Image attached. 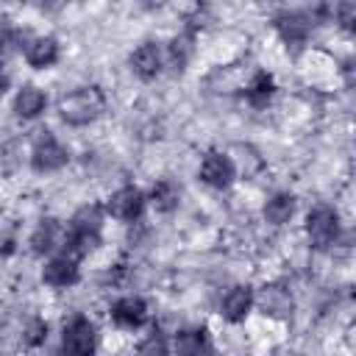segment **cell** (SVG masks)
Returning <instances> with one entry per match:
<instances>
[{
  "label": "cell",
  "instance_id": "cell-1",
  "mask_svg": "<svg viewBox=\"0 0 356 356\" xmlns=\"http://www.w3.org/2000/svg\"><path fill=\"white\" fill-rule=\"evenodd\" d=\"M106 203H83L72 211L67 220V236H64V253L83 259L92 250L103 245V225H106Z\"/></svg>",
  "mask_w": 356,
  "mask_h": 356
},
{
  "label": "cell",
  "instance_id": "cell-2",
  "mask_svg": "<svg viewBox=\"0 0 356 356\" xmlns=\"http://www.w3.org/2000/svg\"><path fill=\"white\" fill-rule=\"evenodd\" d=\"M106 111V92L95 83L78 86L72 92H64L56 103V114L70 128H86L95 120H100Z\"/></svg>",
  "mask_w": 356,
  "mask_h": 356
},
{
  "label": "cell",
  "instance_id": "cell-3",
  "mask_svg": "<svg viewBox=\"0 0 356 356\" xmlns=\"http://www.w3.org/2000/svg\"><path fill=\"white\" fill-rule=\"evenodd\" d=\"M323 17H331V8H323V6L320 8H284L273 17V28L286 47L300 50L309 42L317 19Z\"/></svg>",
  "mask_w": 356,
  "mask_h": 356
},
{
  "label": "cell",
  "instance_id": "cell-4",
  "mask_svg": "<svg viewBox=\"0 0 356 356\" xmlns=\"http://www.w3.org/2000/svg\"><path fill=\"white\" fill-rule=\"evenodd\" d=\"M303 234L306 242L314 250H328L331 245H337L339 234H342V222H339V211L328 203H317L306 211L303 217Z\"/></svg>",
  "mask_w": 356,
  "mask_h": 356
},
{
  "label": "cell",
  "instance_id": "cell-5",
  "mask_svg": "<svg viewBox=\"0 0 356 356\" xmlns=\"http://www.w3.org/2000/svg\"><path fill=\"white\" fill-rule=\"evenodd\" d=\"M97 353V325L86 314H70L61 325L58 356H95Z\"/></svg>",
  "mask_w": 356,
  "mask_h": 356
},
{
  "label": "cell",
  "instance_id": "cell-6",
  "mask_svg": "<svg viewBox=\"0 0 356 356\" xmlns=\"http://www.w3.org/2000/svg\"><path fill=\"white\" fill-rule=\"evenodd\" d=\"M28 164L33 172L39 175H47V172H58L70 164V147L53 134V131H39L31 142V150H28Z\"/></svg>",
  "mask_w": 356,
  "mask_h": 356
},
{
  "label": "cell",
  "instance_id": "cell-7",
  "mask_svg": "<svg viewBox=\"0 0 356 356\" xmlns=\"http://www.w3.org/2000/svg\"><path fill=\"white\" fill-rule=\"evenodd\" d=\"M147 206H150L147 192H142L134 184H122L106 197V214L117 222H125V225H136Z\"/></svg>",
  "mask_w": 356,
  "mask_h": 356
},
{
  "label": "cell",
  "instance_id": "cell-8",
  "mask_svg": "<svg viewBox=\"0 0 356 356\" xmlns=\"http://www.w3.org/2000/svg\"><path fill=\"white\" fill-rule=\"evenodd\" d=\"M236 175H239V167H236L234 156L225 153V150H209V153L200 159L197 178H200L209 189H217V192L231 189L234 181H236Z\"/></svg>",
  "mask_w": 356,
  "mask_h": 356
},
{
  "label": "cell",
  "instance_id": "cell-9",
  "mask_svg": "<svg viewBox=\"0 0 356 356\" xmlns=\"http://www.w3.org/2000/svg\"><path fill=\"white\" fill-rule=\"evenodd\" d=\"M108 320L120 331H139L150 320V306L142 295H120L108 303Z\"/></svg>",
  "mask_w": 356,
  "mask_h": 356
},
{
  "label": "cell",
  "instance_id": "cell-10",
  "mask_svg": "<svg viewBox=\"0 0 356 356\" xmlns=\"http://www.w3.org/2000/svg\"><path fill=\"white\" fill-rule=\"evenodd\" d=\"M42 284L50 286V289H70L81 281V259L58 250L56 256L44 259L42 264V273H39Z\"/></svg>",
  "mask_w": 356,
  "mask_h": 356
},
{
  "label": "cell",
  "instance_id": "cell-11",
  "mask_svg": "<svg viewBox=\"0 0 356 356\" xmlns=\"http://www.w3.org/2000/svg\"><path fill=\"white\" fill-rule=\"evenodd\" d=\"M64 236H67V225L58 217H42L33 225L31 236H28V248H31L33 256H39V259L47 256L50 259L64 248Z\"/></svg>",
  "mask_w": 356,
  "mask_h": 356
},
{
  "label": "cell",
  "instance_id": "cell-12",
  "mask_svg": "<svg viewBox=\"0 0 356 356\" xmlns=\"http://www.w3.org/2000/svg\"><path fill=\"white\" fill-rule=\"evenodd\" d=\"M253 309H256V292H253L250 284H234V286H228L222 292V298H220V306H217L220 317L228 325L245 323Z\"/></svg>",
  "mask_w": 356,
  "mask_h": 356
},
{
  "label": "cell",
  "instance_id": "cell-13",
  "mask_svg": "<svg viewBox=\"0 0 356 356\" xmlns=\"http://www.w3.org/2000/svg\"><path fill=\"white\" fill-rule=\"evenodd\" d=\"M128 67L139 81H156L164 70V47L156 39L136 44L128 56Z\"/></svg>",
  "mask_w": 356,
  "mask_h": 356
},
{
  "label": "cell",
  "instance_id": "cell-14",
  "mask_svg": "<svg viewBox=\"0 0 356 356\" xmlns=\"http://www.w3.org/2000/svg\"><path fill=\"white\" fill-rule=\"evenodd\" d=\"M61 58V42L53 33H33L22 50V61L31 70H50Z\"/></svg>",
  "mask_w": 356,
  "mask_h": 356
},
{
  "label": "cell",
  "instance_id": "cell-15",
  "mask_svg": "<svg viewBox=\"0 0 356 356\" xmlns=\"http://www.w3.org/2000/svg\"><path fill=\"white\" fill-rule=\"evenodd\" d=\"M256 309L270 320H289L292 309H295V300H292V292L284 284H264L256 292Z\"/></svg>",
  "mask_w": 356,
  "mask_h": 356
},
{
  "label": "cell",
  "instance_id": "cell-16",
  "mask_svg": "<svg viewBox=\"0 0 356 356\" xmlns=\"http://www.w3.org/2000/svg\"><path fill=\"white\" fill-rule=\"evenodd\" d=\"M11 111L19 122L39 120L47 111V92L36 83H22L11 97Z\"/></svg>",
  "mask_w": 356,
  "mask_h": 356
},
{
  "label": "cell",
  "instance_id": "cell-17",
  "mask_svg": "<svg viewBox=\"0 0 356 356\" xmlns=\"http://www.w3.org/2000/svg\"><path fill=\"white\" fill-rule=\"evenodd\" d=\"M172 353L175 356H214L211 334L203 325L178 328L172 337Z\"/></svg>",
  "mask_w": 356,
  "mask_h": 356
},
{
  "label": "cell",
  "instance_id": "cell-18",
  "mask_svg": "<svg viewBox=\"0 0 356 356\" xmlns=\"http://www.w3.org/2000/svg\"><path fill=\"white\" fill-rule=\"evenodd\" d=\"M192 56H195V33L184 31V33H178V36H172L167 42V47H164V67H170V72L181 75L189 67Z\"/></svg>",
  "mask_w": 356,
  "mask_h": 356
},
{
  "label": "cell",
  "instance_id": "cell-19",
  "mask_svg": "<svg viewBox=\"0 0 356 356\" xmlns=\"http://www.w3.org/2000/svg\"><path fill=\"white\" fill-rule=\"evenodd\" d=\"M295 211H298V197H295L292 192H273V195L264 200V206H261V217H264V222L273 225V228L286 225V222L295 217Z\"/></svg>",
  "mask_w": 356,
  "mask_h": 356
},
{
  "label": "cell",
  "instance_id": "cell-20",
  "mask_svg": "<svg viewBox=\"0 0 356 356\" xmlns=\"http://www.w3.org/2000/svg\"><path fill=\"white\" fill-rule=\"evenodd\" d=\"M147 203L153 206V211L170 214V211H175L181 206V186L172 178H159L147 189Z\"/></svg>",
  "mask_w": 356,
  "mask_h": 356
},
{
  "label": "cell",
  "instance_id": "cell-21",
  "mask_svg": "<svg viewBox=\"0 0 356 356\" xmlns=\"http://www.w3.org/2000/svg\"><path fill=\"white\" fill-rule=\"evenodd\" d=\"M275 78L267 72V70H256L250 75V81L245 83V100L253 106V108H264L270 106V100L275 97Z\"/></svg>",
  "mask_w": 356,
  "mask_h": 356
},
{
  "label": "cell",
  "instance_id": "cell-22",
  "mask_svg": "<svg viewBox=\"0 0 356 356\" xmlns=\"http://www.w3.org/2000/svg\"><path fill=\"white\" fill-rule=\"evenodd\" d=\"M170 353H172V339L159 325H150L147 334H142L139 342L134 345V356H170Z\"/></svg>",
  "mask_w": 356,
  "mask_h": 356
},
{
  "label": "cell",
  "instance_id": "cell-23",
  "mask_svg": "<svg viewBox=\"0 0 356 356\" xmlns=\"http://www.w3.org/2000/svg\"><path fill=\"white\" fill-rule=\"evenodd\" d=\"M47 334H50V323L39 314H31V317H25V323L19 328V345L25 350H39L47 342Z\"/></svg>",
  "mask_w": 356,
  "mask_h": 356
},
{
  "label": "cell",
  "instance_id": "cell-24",
  "mask_svg": "<svg viewBox=\"0 0 356 356\" xmlns=\"http://www.w3.org/2000/svg\"><path fill=\"white\" fill-rule=\"evenodd\" d=\"M331 19H334V25H337L342 33L353 36V33H356V3H353V0H345V3L331 6Z\"/></svg>",
  "mask_w": 356,
  "mask_h": 356
},
{
  "label": "cell",
  "instance_id": "cell-25",
  "mask_svg": "<svg viewBox=\"0 0 356 356\" xmlns=\"http://www.w3.org/2000/svg\"><path fill=\"white\" fill-rule=\"evenodd\" d=\"M339 72H342V78H345V83H348V86H356V56L345 58V61H342V67H339Z\"/></svg>",
  "mask_w": 356,
  "mask_h": 356
},
{
  "label": "cell",
  "instance_id": "cell-26",
  "mask_svg": "<svg viewBox=\"0 0 356 356\" xmlns=\"http://www.w3.org/2000/svg\"><path fill=\"white\" fill-rule=\"evenodd\" d=\"M14 253V236H6V242H3V256L8 259Z\"/></svg>",
  "mask_w": 356,
  "mask_h": 356
}]
</instances>
